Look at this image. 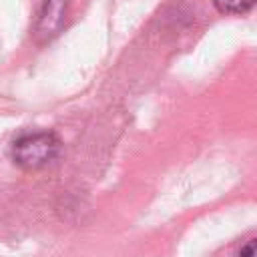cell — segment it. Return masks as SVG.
<instances>
[{
	"label": "cell",
	"instance_id": "3957f363",
	"mask_svg": "<svg viewBox=\"0 0 257 257\" xmlns=\"http://www.w3.org/2000/svg\"><path fill=\"white\" fill-rule=\"evenodd\" d=\"M213 4L223 14H243L249 12L257 4V0H213Z\"/></svg>",
	"mask_w": 257,
	"mask_h": 257
},
{
	"label": "cell",
	"instance_id": "277c9868",
	"mask_svg": "<svg viewBox=\"0 0 257 257\" xmlns=\"http://www.w3.org/2000/svg\"><path fill=\"white\" fill-rule=\"evenodd\" d=\"M239 257H257V237L251 239L249 243H245L239 251Z\"/></svg>",
	"mask_w": 257,
	"mask_h": 257
},
{
	"label": "cell",
	"instance_id": "6da1fadb",
	"mask_svg": "<svg viewBox=\"0 0 257 257\" xmlns=\"http://www.w3.org/2000/svg\"><path fill=\"white\" fill-rule=\"evenodd\" d=\"M60 153V141L54 133L32 131L20 135L12 145V159L22 169H40L52 163Z\"/></svg>",
	"mask_w": 257,
	"mask_h": 257
},
{
	"label": "cell",
	"instance_id": "7a4b0ae2",
	"mask_svg": "<svg viewBox=\"0 0 257 257\" xmlns=\"http://www.w3.org/2000/svg\"><path fill=\"white\" fill-rule=\"evenodd\" d=\"M68 2L70 0H44L42 2L38 20H36V28H34V34L40 42L54 38L62 30L64 20H66Z\"/></svg>",
	"mask_w": 257,
	"mask_h": 257
}]
</instances>
